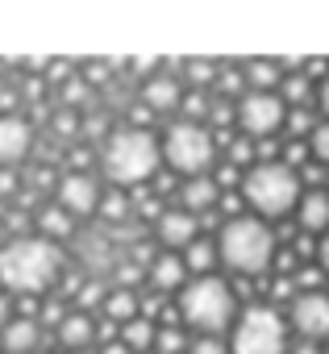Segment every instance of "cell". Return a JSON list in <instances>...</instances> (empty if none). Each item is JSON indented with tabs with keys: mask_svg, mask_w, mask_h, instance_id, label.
I'll return each mask as SVG.
<instances>
[{
	"mask_svg": "<svg viewBox=\"0 0 329 354\" xmlns=\"http://www.w3.org/2000/svg\"><path fill=\"white\" fill-rule=\"evenodd\" d=\"M34 146V125L17 113H0V167H17Z\"/></svg>",
	"mask_w": 329,
	"mask_h": 354,
	"instance_id": "7c38bea8",
	"label": "cell"
},
{
	"mask_svg": "<svg viewBox=\"0 0 329 354\" xmlns=\"http://www.w3.org/2000/svg\"><path fill=\"white\" fill-rule=\"evenodd\" d=\"M229 354H288V321L271 304H250L229 333Z\"/></svg>",
	"mask_w": 329,
	"mask_h": 354,
	"instance_id": "8992f818",
	"label": "cell"
},
{
	"mask_svg": "<svg viewBox=\"0 0 329 354\" xmlns=\"http://www.w3.org/2000/svg\"><path fill=\"white\" fill-rule=\"evenodd\" d=\"M234 308H238V300H234L229 283L217 275H200V279L184 283V292H180V317L196 333H209V337H217L234 321Z\"/></svg>",
	"mask_w": 329,
	"mask_h": 354,
	"instance_id": "5b68a950",
	"label": "cell"
},
{
	"mask_svg": "<svg viewBox=\"0 0 329 354\" xmlns=\"http://www.w3.org/2000/svg\"><path fill=\"white\" fill-rule=\"evenodd\" d=\"M288 317H292V329L304 342L329 337V296L325 292H300V296H292Z\"/></svg>",
	"mask_w": 329,
	"mask_h": 354,
	"instance_id": "30bf717a",
	"label": "cell"
},
{
	"mask_svg": "<svg viewBox=\"0 0 329 354\" xmlns=\"http://www.w3.org/2000/svg\"><path fill=\"white\" fill-rule=\"evenodd\" d=\"M55 337H59V346H63L67 354H84V346L96 337V321H92V313L71 308V313L63 317V325L55 329Z\"/></svg>",
	"mask_w": 329,
	"mask_h": 354,
	"instance_id": "9a60e30c",
	"label": "cell"
},
{
	"mask_svg": "<svg viewBox=\"0 0 329 354\" xmlns=\"http://www.w3.org/2000/svg\"><path fill=\"white\" fill-rule=\"evenodd\" d=\"M0 350L5 354H38L42 350V325L34 317H13L0 329Z\"/></svg>",
	"mask_w": 329,
	"mask_h": 354,
	"instance_id": "5bb4252c",
	"label": "cell"
},
{
	"mask_svg": "<svg viewBox=\"0 0 329 354\" xmlns=\"http://www.w3.org/2000/svg\"><path fill=\"white\" fill-rule=\"evenodd\" d=\"M213 80H217V67H213V63H205V59H188V63H184V88L205 92Z\"/></svg>",
	"mask_w": 329,
	"mask_h": 354,
	"instance_id": "cb8c5ba5",
	"label": "cell"
},
{
	"mask_svg": "<svg viewBox=\"0 0 329 354\" xmlns=\"http://www.w3.org/2000/svg\"><path fill=\"white\" fill-rule=\"evenodd\" d=\"M317 109H321V117L329 121V80H321V84H317Z\"/></svg>",
	"mask_w": 329,
	"mask_h": 354,
	"instance_id": "e575fe53",
	"label": "cell"
},
{
	"mask_svg": "<svg viewBox=\"0 0 329 354\" xmlns=\"http://www.w3.org/2000/svg\"><path fill=\"white\" fill-rule=\"evenodd\" d=\"M150 283H154L158 292H184V283H188V263H184L180 254H171V250H158L154 263H150Z\"/></svg>",
	"mask_w": 329,
	"mask_h": 354,
	"instance_id": "2e32d148",
	"label": "cell"
},
{
	"mask_svg": "<svg viewBox=\"0 0 329 354\" xmlns=\"http://www.w3.org/2000/svg\"><path fill=\"white\" fill-rule=\"evenodd\" d=\"M242 196L258 217H288L300 209V175L292 162L258 158L242 175Z\"/></svg>",
	"mask_w": 329,
	"mask_h": 354,
	"instance_id": "3957f363",
	"label": "cell"
},
{
	"mask_svg": "<svg viewBox=\"0 0 329 354\" xmlns=\"http://www.w3.org/2000/svg\"><path fill=\"white\" fill-rule=\"evenodd\" d=\"M238 125L246 138H271L279 125H288V104L279 92H246L238 104Z\"/></svg>",
	"mask_w": 329,
	"mask_h": 354,
	"instance_id": "ba28073f",
	"label": "cell"
},
{
	"mask_svg": "<svg viewBox=\"0 0 329 354\" xmlns=\"http://www.w3.org/2000/svg\"><path fill=\"white\" fill-rule=\"evenodd\" d=\"M55 129H59V133H67V129H75V113H59V121H55Z\"/></svg>",
	"mask_w": 329,
	"mask_h": 354,
	"instance_id": "74e56055",
	"label": "cell"
},
{
	"mask_svg": "<svg viewBox=\"0 0 329 354\" xmlns=\"http://www.w3.org/2000/svg\"><path fill=\"white\" fill-rule=\"evenodd\" d=\"M188 354H225V346H221L217 337H209V333H196V337L188 342Z\"/></svg>",
	"mask_w": 329,
	"mask_h": 354,
	"instance_id": "f1b7e54d",
	"label": "cell"
},
{
	"mask_svg": "<svg viewBox=\"0 0 329 354\" xmlns=\"http://www.w3.org/2000/svg\"><path fill=\"white\" fill-rule=\"evenodd\" d=\"M317 263H321V271L329 275V234H321V242H317Z\"/></svg>",
	"mask_w": 329,
	"mask_h": 354,
	"instance_id": "8d00e7d4",
	"label": "cell"
},
{
	"mask_svg": "<svg viewBox=\"0 0 329 354\" xmlns=\"http://www.w3.org/2000/svg\"><path fill=\"white\" fill-rule=\"evenodd\" d=\"M154 333H158V325L150 317H133L129 325H121V342H125L129 354H150L154 350Z\"/></svg>",
	"mask_w": 329,
	"mask_h": 354,
	"instance_id": "ffe728a7",
	"label": "cell"
},
{
	"mask_svg": "<svg viewBox=\"0 0 329 354\" xmlns=\"http://www.w3.org/2000/svg\"><path fill=\"white\" fill-rule=\"evenodd\" d=\"M250 150H254L250 142H234V158H242V162H246V158H250Z\"/></svg>",
	"mask_w": 329,
	"mask_h": 354,
	"instance_id": "ab89813d",
	"label": "cell"
},
{
	"mask_svg": "<svg viewBox=\"0 0 329 354\" xmlns=\"http://www.w3.org/2000/svg\"><path fill=\"white\" fill-rule=\"evenodd\" d=\"M217 254L238 275H258L275 259V234L263 217H229L217 234Z\"/></svg>",
	"mask_w": 329,
	"mask_h": 354,
	"instance_id": "277c9868",
	"label": "cell"
},
{
	"mask_svg": "<svg viewBox=\"0 0 329 354\" xmlns=\"http://www.w3.org/2000/svg\"><path fill=\"white\" fill-rule=\"evenodd\" d=\"M59 275H63V250L42 234H17L0 246V283H5V292L42 296Z\"/></svg>",
	"mask_w": 329,
	"mask_h": 354,
	"instance_id": "6da1fadb",
	"label": "cell"
},
{
	"mask_svg": "<svg viewBox=\"0 0 329 354\" xmlns=\"http://www.w3.org/2000/svg\"><path fill=\"white\" fill-rule=\"evenodd\" d=\"M154 354H188V337L176 325H158L154 333Z\"/></svg>",
	"mask_w": 329,
	"mask_h": 354,
	"instance_id": "d4e9b609",
	"label": "cell"
},
{
	"mask_svg": "<svg viewBox=\"0 0 329 354\" xmlns=\"http://www.w3.org/2000/svg\"><path fill=\"white\" fill-rule=\"evenodd\" d=\"M288 129H292V133H312L317 121L308 117V109H292V113H288Z\"/></svg>",
	"mask_w": 329,
	"mask_h": 354,
	"instance_id": "f546056e",
	"label": "cell"
},
{
	"mask_svg": "<svg viewBox=\"0 0 329 354\" xmlns=\"http://www.w3.org/2000/svg\"><path fill=\"white\" fill-rule=\"evenodd\" d=\"M71 225H75V217H71V213H63L59 205H50V209H42V213H38V234H42V238H50V242L67 238V234H71Z\"/></svg>",
	"mask_w": 329,
	"mask_h": 354,
	"instance_id": "7402d4cb",
	"label": "cell"
},
{
	"mask_svg": "<svg viewBox=\"0 0 329 354\" xmlns=\"http://www.w3.org/2000/svg\"><path fill=\"white\" fill-rule=\"evenodd\" d=\"M100 354H129V350H125V342L117 337V342H104V346H100Z\"/></svg>",
	"mask_w": 329,
	"mask_h": 354,
	"instance_id": "f35d334b",
	"label": "cell"
},
{
	"mask_svg": "<svg viewBox=\"0 0 329 354\" xmlns=\"http://www.w3.org/2000/svg\"><path fill=\"white\" fill-rule=\"evenodd\" d=\"M158 158H162V142L138 125H125V129H113L100 146V171L104 180L117 184V188H133L142 180L158 171Z\"/></svg>",
	"mask_w": 329,
	"mask_h": 354,
	"instance_id": "7a4b0ae2",
	"label": "cell"
},
{
	"mask_svg": "<svg viewBox=\"0 0 329 354\" xmlns=\"http://www.w3.org/2000/svg\"><path fill=\"white\" fill-rule=\"evenodd\" d=\"M100 217H104V221H125V217H129V201H125L121 192H104V201H100Z\"/></svg>",
	"mask_w": 329,
	"mask_h": 354,
	"instance_id": "83f0119b",
	"label": "cell"
},
{
	"mask_svg": "<svg viewBox=\"0 0 329 354\" xmlns=\"http://www.w3.org/2000/svg\"><path fill=\"white\" fill-rule=\"evenodd\" d=\"M325 354H329V346H325Z\"/></svg>",
	"mask_w": 329,
	"mask_h": 354,
	"instance_id": "b9f144b4",
	"label": "cell"
},
{
	"mask_svg": "<svg viewBox=\"0 0 329 354\" xmlns=\"http://www.w3.org/2000/svg\"><path fill=\"white\" fill-rule=\"evenodd\" d=\"M217 84H221V92L229 96V92H238L246 80H242V75H234V71H221V75H217Z\"/></svg>",
	"mask_w": 329,
	"mask_h": 354,
	"instance_id": "d6a6232c",
	"label": "cell"
},
{
	"mask_svg": "<svg viewBox=\"0 0 329 354\" xmlns=\"http://www.w3.org/2000/svg\"><path fill=\"white\" fill-rule=\"evenodd\" d=\"M150 354H154V350H150Z\"/></svg>",
	"mask_w": 329,
	"mask_h": 354,
	"instance_id": "ee69618b",
	"label": "cell"
},
{
	"mask_svg": "<svg viewBox=\"0 0 329 354\" xmlns=\"http://www.w3.org/2000/svg\"><path fill=\"white\" fill-rule=\"evenodd\" d=\"M279 100H283V104H296V109H304V100H308V75H288V80H283V92H279Z\"/></svg>",
	"mask_w": 329,
	"mask_h": 354,
	"instance_id": "484cf974",
	"label": "cell"
},
{
	"mask_svg": "<svg viewBox=\"0 0 329 354\" xmlns=\"http://www.w3.org/2000/svg\"><path fill=\"white\" fill-rule=\"evenodd\" d=\"M217 259H221V254H217V242H205V238H196V242L188 246V254H184V263H188V271H196V279L209 275Z\"/></svg>",
	"mask_w": 329,
	"mask_h": 354,
	"instance_id": "603a6c76",
	"label": "cell"
},
{
	"mask_svg": "<svg viewBox=\"0 0 329 354\" xmlns=\"http://www.w3.org/2000/svg\"><path fill=\"white\" fill-rule=\"evenodd\" d=\"M209 117H213V125H229V121H234L238 113H234V109H229V104L221 100V104H213V109H209Z\"/></svg>",
	"mask_w": 329,
	"mask_h": 354,
	"instance_id": "1f68e13d",
	"label": "cell"
},
{
	"mask_svg": "<svg viewBox=\"0 0 329 354\" xmlns=\"http://www.w3.org/2000/svg\"><path fill=\"white\" fill-rule=\"evenodd\" d=\"M63 100H67V104H79V100H84V80H67V84H63Z\"/></svg>",
	"mask_w": 329,
	"mask_h": 354,
	"instance_id": "4dcf8cb0",
	"label": "cell"
},
{
	"mask_svg": "<svg viewBox=\"0 0 329 354\" xmlns=\"http://www.w3.org/2000/svg\"><path fill=\"white\" fill-rule=\"evenodd\" d=\"M296 221L304 234H329V192H304Z\"/></svg>",
	"mask_w": 329,
	"mask_h": 354,
	"instance_id": "e0dca14e",
	"label": "cell"
},
{
	"mask_svg": "<svg viewBox=\"0 0 329 354\" xmlns=\"http://www.w3.org/2000/svg\"><path fill=\"white\" fill-rule=\"evenodd\" d=\"M100 201H104L100 180H96V175H88V171H67L63 180H59V188H55V205L63 213H71V217L100 213Z\"/></svg>",
	"mask_w": 329,
	"mask_h": 354,
	"instance_id": "9c48e42d",
	"label": "cell"
},
{
	"mask_svg": "<svg viewBox=\"0 0 329 354\" xmlns=\"http://www.w3.org/2000/svg\"><path fill=\"white\" fill-rule=\"evenodd\" d=\"M142 104L150 113H176L184 109V80H176L171 71H158L142 84Z\"/></svg>",
	"mask_w": 329,
	"mask_h": 354,
	"instance_id": "4fadbf2b",
	"label": "cell"
},
{
	"mask_svg": "<svg viewBox=\"0 0 329 354\" xmlns=\"http://www.w3.org/2000/svg\"><path fill=\"white\" fill-rule=\"evenodd\" d=\"M162 158H167L176 171L192 175V180H196V175H209V167L217 158L209 125H200V121H176V125H167V133H162Z\"/></svg>",
	"mask_w": 329,
	"mask_h": 354,
	"instance_id": "52a82bcc",
	"label": "cell"
},
{
	"mask_svg": "<svg viewBox=\"0 0 329 354\" xmlns=\"http://www.w3.org/2000/svg\"><path fill=\"white\" fill-rule=\"evenodd\" d=\"M217 196H221V184L213 180V175H196V180L184 184V209H188L192 217H196V213H213Z\"/></svg>",
	"mask_w": 329,
	"mask_h": 354,
	"instance_id": "ac0fdd59",
	"label": "cell"
},
{
	"mask_svg": "<svg viewBox=\"0 0 329 354\" xmlns=\"http://www.w3.org/2000/svg\"><path fill=\"white\" fill-rule=\"evenodd\" d=\"M13 321V296L5 292V288H0V329H5Z\"/></svg>",
	"mask_w": 329,
	"mask_h": 354,
	"instance_id": "836d02e7",
	"label": "cell"
},
{
	"mask_svg": "<svg viewBox=\"0 0 329 354\" xmlns=\"http://www.w3.org/2000/svg\"><path fill=\"white\" fill-rule=\"evenodd\" d=\"M100 317H109L113 325H129V321L138 317V296H133L129 288H117V292H109V296H104V308H100Z\"/></svg>",
	"mask_w": 329,
	"mask_h": 354,
	"instance_id": "44dd1931",
	"label": "cell"
},
{
	"mask_svg": "<svg viewBox=\"0 0 329 354\" xmlns=\"http://www.w3.org/2000/svg\"><path fill=\"white\" fill-rule=\"evenodd\" d=\"M308 154L329 167V121H317V129L308 133Z\"/></svg>",
	"mask_w": 329,
	"mask_h": 354,
	"instance_id": "4316f807",
	"label": "cell"
},
{
	"mask_svg": "<svg viewBox=\"0 0 329 354\" xmlns=\"http://www.w3.org/2000/svg\"><path fill=\"white\" fill-rule=\"evenodd\" d=\"M242 80L250 92H275V84H283V67L271 63V59H250L242 67Z\"/></svg>",
	"mask_w": 329,
	"mask_h": 354,
	"instance_id": "d6986e66",
	"label": "cell"
},
{
	"mask_svg": "<svg viewBox=\"0 0 329 354\" xmlns=\"http://www.w3.org/2000/svg\"><path fill=\"white\" fill-rule=\"evenodd\" d=\"M38 354H42V350H38Z\"/></svg>",
	"mask_w": 329,
	"mask_h": 354,
	"instance_id": "7bdbcfd3",
	"label": "cell"
},
{
	"mask_svg": "<svg viewBox=\"0 0 329 354\" xmlns=\"http://www.w3.org/2000/svg\"><path fill=\"white\" fill-rule=\"evenodd\" d=\"M196 230H200V217H192L188 209H167L154 217V234L162 242V250H188L196 242Z\"/></svg>",
	"mask_w": 329,
	"mask_h": 354,
	"instance_id": "8fae6325",
	"label": "cell"
},
{
	"mask_svg": "<svg viewBox=\"0 0 329 354\" xmlns=\"http://www.w3.org/2000/svg\"><path fill=\"white\" fill-rule=\"evenodd\" d=\"M0 192H17V175H13V167H0Z\"/></svg>",
	"mask_w": 329,
	"mask_h": 354,
	"instance_id": "d590c367",
	"label": "cell"
},
{
	"mask_svg": "<svg viewBox=\"0 0 329 354\" xmlns=\"http://www.w3.org/2000/svg\"><path fill=\"white\" fill-rule=\"evenodd\" d=\"M296 354H317V346H308V342H304V346H300Z\"/></svg>",
	"mask_w": 329,
	"mask_h": 354,
	"instance_id": "60d3db41",
	"label": "cell"
}]
</instances>
